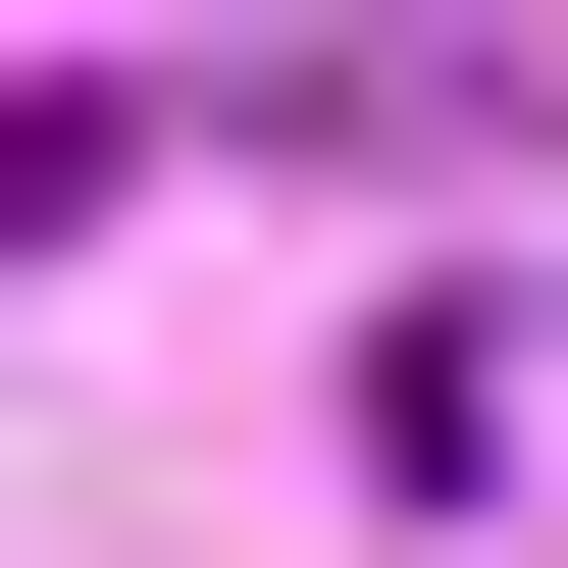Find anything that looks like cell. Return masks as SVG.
Masks as SVG:
<instances>
[{"label": "cell", "instance_id": "6da1fadb", "mask_svg": "<svg viewBox=\"0 0 568 568\" xmlns=\"http://www.w3.org/2000/svg\"><path fill=\"white\" fill-rule=\"evenodd\" d=\"M52 207H104V104H0V258H52Z\"/></svg>", "mask_w": 568, "mask_h": 568}]
</instances>
